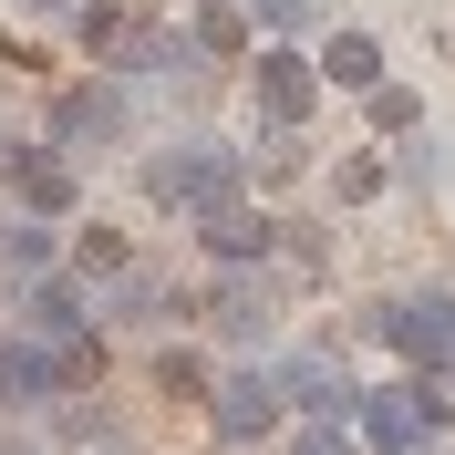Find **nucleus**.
<instances>
[{
    "instance_id": "nucleus-11",
    "label": "nucleus",
    "mask_w": 455,
    "mask_h": 455,
    "mask_svg": "<svg viewBox=\"0 0 455 455\" xmlns=\"http://www.w3.org/2000/svg\"><path fill=\"white\" fill-rule=\"evenodd\" d=\"M207 321H218L228 341H259V331H269V290H259V280H228L218 300H207Z\"/></svg>"
},
{
    "instance_id": "nucleus-5",
    "label": "nucleus",
    "mask_w": 455,
    "mask_h": 455,
    "mask_svg": "<svg viewBox=\"0 0 455 455\" xmlns=\"http://www.w3.org/2000/svg\"><path fill=\"white\" fill-rule=\"evenodd\" d=\"M311 93H321V73L300 52H269V62H259V104H269V124H311Z\"/></svg>"
},
{
    "instance_id": "nucleus-7",
    "label": "nucleus",
    "mask_w": 455,
    "mask_h": 455,
    "mask_svg": "<svg viewBox=\"0 0 455 455\" xmlns=\"http://www.w3.org/2000/svg\"><path fill=\"white\" fill-rule=\"evenodd\" d=\"M414 435H425V414L403 394H363V445L372 455H414Z\"/></svg>"
},
{
    "instance_id": "nucleus-19",
    "label": "nucleus",
    "mask_w": 455,
    "mask_h": 455,
    "mask_svg": "<svg viewBox=\"0 0 455 455\" xmlns=\"http://www.w3.org/2000/svg\"><path fill=\"white\" fill-rule=\"evenodd\" d=\"M311 11H321V0H259V21H269V31H290V21H311Z\"/></svg>"
},
{
    "instance_id": "nucleus-14",
    "label": "nucleus",
    "mask_w": 455,
    "mask_h": 455,
    "mask_svg": "<svg viewBox=\"0 0 455 455\" xmlns=\"http://www.w3.org/2000/svg\"><path fill=\"white\" fill-rule=\"evenodd\" d=\"M0 269H11V280H42V269H52V238H42V228H11V238H0Z\"/></svg>"
},
{
    "instance_id": "nucleus-21",
    "label": "nucleus",
    "mask_w": 455,
    "mask_h": 455,
    "mask_svg": "<svg viewBox=\"0 0 455 455\" xmlns=\"http://www.w3.org/2000/svg\"><path fill=\"white\" fill-rule=\"evenodd\" d=\"M21 11H62V0H21Z\"/></svg>"
},
{
    "instance_id": "nucleus-16",
    "label": "nucleus",
    "mask_w": 455,
    "mask_h": 455,
    "mask_svg": "<svg viewBox=\"0 0 455 455\" xmlns=\"http://www.w3.org/2000/svg\"><path fill=\"white\" fill-rule=\"evenodd\" d=\"M187 42H197V52H238V11H228V0H207V11H197V31H187Z\"/></svg>"
},
{
    "instance_id": "nucleus-10",
    "label": "nucleus",
    "mask_w": 455,
    "mask_h": 455,
    "mask_svg": "<svg viewBox=\"0 0 455 455\" xmlns=\"http://www.w3.org/2000/svg\"><path fill=\"white\" fill-rule=\"evenodd\" d=\"M84 290H73V280H42V290H31V331H42V341H84Z\"/></svg>"
},
{
    "instance_id": "nucleus-4",
    "label": "nucleus",
    "mask_w": 455,
    "mask_h": 455,
    "mask_svg": "<svg viewBox=\"0 0 455 455\" xmlns=\"http://www.w3.org/2000/svg\"><path fill=\"white\" fill-rule=\"evenodd\" d=\"M280 414H290V403H280L269 372H228V383H218V445H259Z\"/></svg>"
},
{
    "instance_id": "nucleus-17",
    "label": "nucleus",
    "mask_w": 455,
    "mask_h": 455,
    "mask_svg": "<svg viewBox=\"0 0 455 455\" xmlns=\"http://www.w3.org/2000/svg\"><path fill=\"white\" fill-rule=\"evenodd\" d=\"M156 383H166V394H207V363H197V352H166V363H156Z\"/></svg>"
},
{
    "instance_id": "nucleus-20",
    "label": "nucleus",
    "mask_w": 455,
    "mask_h": 455,
    "mask_svg": "<svg viewBox=\"0 0 455 455\" xmlns=\"http://www.w3.org/2000/svg\"><path fill=\"white\" fill-rule=\"evenodd\" d=\"M290 455H352V445H341L331 425H311V435H300V445H290Z\"/></svg>"
},
{
    "instance_id": "nucleus-3",
    "label": "nucleus",
    "mask_w": 455,
    "mask_h": 455,
    "mask_svg": "<svg viewBox=\"0 0 455 455\" xmlns=\"http://www.w3.org/2000/svg\"><path fill=\"white\" fill-rule=\"evenodd\" d=\"M372 341H394L403 363H425V372H455V311L445 300H383V311H363Z\"/></svg>"
},
{
    "instance_id": "nucleus-12",
    "label": "nucleus",
    "mask_w": 455,
    "mask_h": 455,
    "mask_svg": "<svg viewBox=\"0 0 455 455\" xmlns=\"http://www.w3.org/2000/svg\"><path fill=\"white\" fill-rule=\"evenodd\" d=\"M187 62H197L187 31H145V42H135V73H156V84H187Z\"/></svg>"
},
{
    "instance_id": "nucleus-18",
    "label": "nucleus",
    "mask_w": 455,
    "mask_h": 455,
    "mask_svg": "<svg viewBox=\"0 0 455 455\" xmlns=\"http://www.w3.org/2000/svg\"><path fill=\"white\" fill-rule=\"evenodd\" d=\"M104 311H114V321H145V311H156V280H124V290L104 300Z\"/></svg>"
},
{
    "instance_id": "nucleus-6",
    "label": "nucleus",
    "mask_w": 455,
    "mask_h": 455,
    "mask_svg": "<svg viewBox=\"0 0 455 455\" xmlns=\"http://www.w3.org/2000/svg\"><path fill=\"white\" fill-rule=\"evenodd\" d=\"M269 383H280V403H300V414H331V403H341V372L321 363V352H290Z\"/></svg>"
},
{
    "instance_id": "nucleus-8",
    "label": "nucleus",
    "mask_w": 455,
    "mask_h": 455,
    "mask_svg": "<svg viewBox=\"0 0 455 455\" xmlns=\"http://www.w3.org/2000/svg\"><path fill=\"white\" fill-rule=\"evenodd\" d=\"M11 187H21V207H42V218L73 207V166H62V156H11Z\"/></svg>"
},
{
    "instance_id": "nucleus-2",
    "label": "nucleus",
    "mask_w": 455,
    "mask_h": 455,
    "mask_svg": "<svg viewBox=\"0 0 455 455\" xmlns=\"http://www.w3.org/2000/svg\"><path fill=\"white\" fill-rule=\"evenodd\" d=\"M124 124H135V93L104 84V73H93V84H73V93L52 104V145H73V156H104V145H124Z\"/></svg>"
},
{
    "instance_id": "nucleus-13",
    "label": "nucleus",
    "mask_w": 455,
    "mask_h": 455,
    "mask_svg": "<svg viewBox=\"0 0 455 455\" xmlns=\"http://www.w3.org/2000/svg\"><path fill=\"white\" fill-rule=\"evenodd\" d=\"M321 73H331V84H383V52H372V42H363V31H341V42H331V52H321Z\"/></svg>"
},
{
    "instance_id": "nucleus-9",
    "label": "nucleus",
    "mask_w": 455,
    "mask_h": 455,
    "mask_svg": "<svg viewBox=\"0 0 455 455\" xmlns=\"http://www.w3.org/2000/svg\"><path fill=\"white\" fill-rule=\"evenodd\" d=\"M197 238H207V259H259V249H269V218H249V207H207Z\"/></svg>"
},
{
    "instance_id": "nucleus-15",
    "label": "nucleus",
    "mask_w": 455,
    "mask_h": 455,
    "mask_svg": "<svg viewBox=\"0 0 455 455\" xmlns=\"http://www.w3.org/2000/svg\"><path fill=\"white\" fill-rule=\"evenodd\" d=\"M73 269H84V280H114V269H124V238H114V228H84V238H73Z\"/></svg>"
},
{
    "instance_id": "nucleus-1",
    "label": "nucleus",
    "mask_w": 455,
    "mask_h": 455,
    "mask_svg": "<svg viewBox=\"0 0 455 455\" xmlns=\"http://www.w3.org/2000/svg\"><path fill=\"white\" fill-rule=\"evenodd\" d=\"M228 187H238V156H228V145H187V156H156V166H145V197L156 207H228Z\"/></svg>"
}]
</instances>
